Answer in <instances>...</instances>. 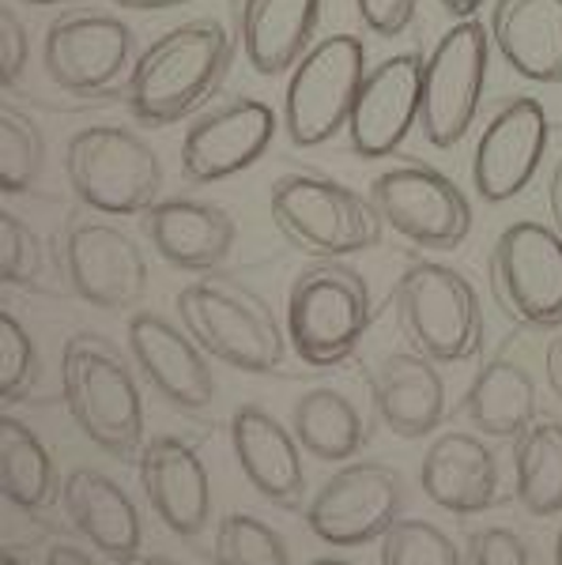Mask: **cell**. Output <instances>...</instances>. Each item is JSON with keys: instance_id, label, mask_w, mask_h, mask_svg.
Returning <instances> with one entry per match:
<instances>
[{"instance_id": "cell-26", "label": "cell", "mask_w": 562, "mask_h": 565, "mask_svg": "<svg viewBox=\"0 0 562 565\" xmlns=\"http://www.w3.org/2000/svg\"><path fill=\"white\" fill-rule=\"evenodd\" d=\"M321 0H246L242 4V57L257 76H284L310 53Z\"/></svg>"}, {"instance_id": "cell-31", "label": "cell", "mask_w": 562, "mask_h": 565, "mask_svg": "<svg viewBox=\"0 0 562 565\" xmlns=\"http://www.w3.org/2000/svg\"><path fill=\"white\" fill-rule=\"evenodd\" d=\"M65 279V260H50V249L15 212H0V279L34 295H50V279Z\"/></svg>"}, {"instance_id": "cell-47", "label": "cell", "mask_w": 562, "mask_h": 565, "mask_svg": "<svg viewBox=\"0 0 562 565\" xmlns=\"http://www.w3.org/2000/svg\"><path fill=\"white\" fill-rule=\"evenodd\" d=\"M0 565H23V562L15 554H0Z\"/></svg>"}, {"instance_id": "cell-15", "label": "cell", "mask_w": 562, "mask_h": 565, "mask_svg": "<svg viewBox=\"0 0 562 565\" xmlns=\"http://www.w3.org/2000/svg\"><path fill=\"white\" fill-rule=\"evenodd\" d=\"M551 143V117L537 98H510L487 117L473 151V189L484 204L518 200L537 181Z\"/></svg>"}, {"instance_id": "cell-1", "label": "cell", "mask_w": 562, "mask_h": 565, "mask_svg": "<svg viewBox=\"0 0 562 565\" xmlns=\"http://www.w3.org/2000/svg\"><path fill=\"white\" fill-rule=\"evenodd\" d=\"M234 65V39L220 20H185L136 57L125 98L136 121L162 129L193 117L223 87Z\"/></svg>"}, {"instance_id": "cell-13", "label": "cell", "mask_w": 562, "mask_h": 565, "mask_svg": "<svg viewBox=\"0 0 562 565\" xmlns=\"http://www.w3.org/2000/svg\"><path fill=\"white\" fill-rule=\"evenodd\" d=\"M404 479L385 463H348L306 505V527L329 546L374 543L401 521Z\"/></svg>"}, {"instance_id": "cell-39", "label": "cell", "mask_w": 562, "mask_h": 565, "mask_svg": "<svg viewBox=\"0 0 562 565\" xmlns=\"http://www.w3.org/2000/svg\"><path fill=\"white\" fill-rule=\"evenodd\" d=\"M45 565H98V562L91 558L87 551H79V546L53 543L50 551H45Z\"/></svg>"}, {"instance_id": "cell-14", "label": "cell", "mask_w": 562, "mask_h": 565, "mask_svg": "<svg viewBox=\"0 0 562 565\" xmlns=\"http://www.w3.org/2000/svg\"><path fill=\"white\" fill-rule=\"evenodd\" d=\"M61 260L68 290L95 309H132L148 295V257L106 218H72L61 238Z\"/></svg>"}, {"instance_id": "cell-32", "label": "cell", "mask_w": 562, "mask_h": 565, "mask_svg": "<svg viewBox=\"0 0 562 565\" xmlns=\"http://www.w3.org/2000/svg\"><path fill=\"white\" fill-rule=\"evenodd\" d=\"M45 136L23 109L0 106V193H26L42 178Z\"/></svg>"}, {"instance_id": "cell-7", "label": "cell", "mask_w": 562, "mask_h": 565, "mask_svg": "<svg viewBox=\"0 0 562 565\" xmlns=\"http://www.w3.org/2000/svg\"><path fill=\"white\" fill-rule=\"evenodd\" d=\"M65 178L79 204L98 215H144L162 193L156 148L121 125H91L72 136Z\"/></svg>"}, {"instance_id": "cell-40", "label": "cell", "mask_w": 562, "mask_h": 565, "mask_svg": "<svg viewBox=\"0 0 562 565\" xmlns=\"http://www.w3.org/2000/svg\"><path fill=\"white\" fill-rule=\"evenodd\" d=\"M442 8H446V15L453 23H460V20H476V12L487 4V0H438Z\"/></svg>"}, {"instance_id": "cell-9", "label": "cell", "mask_w": 562, "mask_h": 565, "mask_svg": "<svg viewBox=\"0 0 562 565\" xmlns=\"http://www.w3.org/2000/svg\"><path fill=\"white\" fill-rule=\"evenodd\" d=\"M491 31L479 20L453 23L423 65V114L420 129L431 148H457L473 132L484 106L487 72H491Z\"/></svg>"}, {"instance_id": "cell-24", "label": "cell", "mask_w": 562, "mask_h": 565, "mask_svg": "<svg viewBox=\"0 0 562 565\" xmlns=\"http://www.w3.org/2000/svg\"><path fill=\"white\" fill-rule=\"evenodd\" d=\"M420 487L446 513L476 516L498 501V460L484 437L449 430L423 457Z\"/></svg>"}, {"instance_id": "cell-25", "label": "cell", "mask_w": 562, "mask_h": 565, "mask_svg": "<svg viewBox=\"0 0 562 565\" xmlns=\"http://www.w3.org/2000/svg\"><path fill=\"white\" fill-rule=\"evenodd\" d=\"M491 45L529 84H562V0H495Z\"/></svg>"}, {"instance_id": "cell-44", "label": "cell", "mask_w": 562, "mask_h": 565, "mask_svg": "<svg viewBox=\"0 0 562 565\" xmlns=\"http://www.w3.org/2000/svg\"><path fill=\"white\" fill-rule=\"evenodd\" d=\"M136 565H181V562H174V558H162V554H151V558H140Z\"/></svg>"}, {"instance_id": "cell-21", "label": "cell", "mask_w": 562, "mask_h": 565, "mask_svg": "<svg viewBox=\"0 0 562 565\" xmlns=\"http://www.w3.org/2000/svg\"><path fill=\"white\" fill-rule=\"evenodd\" d=\"M140 223L151 249L181 271H215L231 257L238 238V226L226 215V207L189 196L159 200L140 215Z\"/></svg>"}, {"instance_id": "cell-12", "label": "cell", "mask_w": 562, "mask_h": 565, "mask_svg": "<svg viewBox=\"0 0 562 565\" xmlns=\"http://www.w3.org/2000/svg\"><path fill=\"white\" fill-rule=\"evenodd\" d=\"M136 34L114 12L72 8L45 26V76L68 95H98L132 72Z\"/></svg>"}, {"instance_id": "cell-5", "label": "cell", "mask_w": 562, "mask_h": 565, "mask_svg": "<svg viewBox=\"0 0 562 565\" xmlns=\"http://www.w3.org/2000/svg\"><path fill=\"white\" fill-rule=\"evenodd\" d=\"M374 321L370 282L343 260H317L303 268L287 290V340L298 362L332 370L359 351Z\"/></svg>"}, {"instance_id": "cell-11", "label": "cell", "mask_w": 562, "mask_h": 565, "mask_svg": "<svg viewBox=\"0 0 562 565\" xmlns=\"http://www.w3.org/2000/svg\"><path fill=\"white\" fill-rule=\"evenodd\" d=\"M370 200L393 234L423 249H457L473 234L465 189L423 162L389 167L370 181Z\"/></svg>"}, {"instance_id": "cell-28", "label": "cell", "mask_w": 562, "mask_h": 565, "mask_svg": "<svg viewBox=\"0 0 562 565\" xmlns=\"http://www.w3.org/2000/svg\"><path fill=\"white\" fill-rule=\"evenodd\" d=\"M0 494L23 513H42L61 498L57 468L42 437L20 418H0Z\"/></svg>"}, {"instance_id": "cell-19", "label": "cell", "mask_w": 562, "mask_h": 565, "mask_svg": "<svg viewBox=\"0 0 562 565\" xmlns=\"http://www.w3.org/2000/svg\"><path fill=\"white\" fill-rule=\"evenodd\" d=\"M136 468L151 513L174 535L197 540L212 524V479L193 445L181 437H151Z\"/></svg>"}, {"instance_id": "cell-23", "label": "cell", "mask_w": 562, "mask_h": 565, "mask_svg": "<svg viewBox=\"0 0 562 565\" xmlns=\"http://www.w3.org/2000/svg\"><path fill=\"white\" fill-rule=\"evenodd\" d=\"M61 505L68 524L117 565H136L144 546L140 513L121 487L95 468H76L61 482Z\"/></svg>"}, {"instance_id": "cell-30", "label": "cell", "mask_w": 562, "mask_h": 565, "mask_svg": "<svg viewBox=\"0 0 562 565\" xmlns=\"http://www.w3.org/2000/svg\"><path fill=\"white\" fill-rule=\"evenodd\" d=\"M513 498L529 516L562 513V423L537 418L513 441Z\"/></svg>"}, {"instance_id": "cell-41", "label": "cell", "mask_w": 562, "mask_h": 565, "mask_svg": "<svg viewBox=\"0 0 562 565\" xmlns=\"http://www.w3.org/2000/svg\"><path fill=\"white\" fill-rule=\"evenodd\" d=\"M117 8H129V12H167V8L189 4V0H110Z\"/></svg>"}, {"instance_id": "cell-10", "label": "cell", "mask_w": 562, "mask_h": 565, "mask_svg": "<svg viewBox=\"0 0 562 565\" xmlns=\"http://www.w3.org/2000/svg\"><path fill=\"white\" fill-rule=\"evenodd\" d=\"M491 290L513 324L562 328V234L532 218L506 226L491 249Z\"/></svg>"}, {"instance_id": "cell-2", "label": "cell", "mask_w": 562, "mask_h": 565, "mask_svg": "<svg viewBox=\"0 0 562 565\" xmlns=\"http://www.w3.org/2000/svg\"><path fill=\"white\" fill-rule=\"evenodd\" d=\"M61 399L91 445L114 460H140L144 396L117 343L98 332H76L61 351Z\"/></svg>"}, {"instance_id": "cell-8", "label": "cell", "mask_w": 562, "mask_h": 565, "mask_svg": "<svg viewBox=\"0 0 562 565\" xmlns=\"http://www.w3.org/2000/svg\"><path fill=\"white\" fill-rule=\"evenodd\" d=\"M367 45L359 34L317 39L291 68L284 90V129L295 148H321L348 132L356 95L367 79Z\"/></svg>"}, {"instance_id": "cell-43", "label": "cell", "mask_w": 562, "mask_h": 565, "mask_svg": "<svg viewBox=\"0 0 562 565\" xmlns=\"http://www.w3.org/2000/svg\"><path fill=\"white\" fill-rule=\"evenodd\" d=\"M548 373H551V385H555V392L562 396V335L551 343V351H548Z\"/></svg>"}, {"instance_id": "cell-48", "label": "cell", "mask_w": 562, "mask_h": 565, "mask_svg": "<svg viewBox=\"0 0 562 565\" xmlns=\"http://www.w3.org/2000/svg\"><path fill=\"white\" fill-rule=\"evenodd\" d=\"M555 565H562V527H559V540H555Z\"/></svg>"}, {"instance_id": "cell-20", "label": "cell", "mask_w": 562, "mask_h": 565, "mask_svg": "<svg viewBox=\"0 0 562 565\" xmlns=\"http://www.w3.org/2000/svg\"><path fill=\"white\" fill-rule=\"evenodd\" d=\"M231 445L242 476L261 498L279 509H298L306 498L303 445L276 415L257 404H242L231 415Z\"/></svg>"}, {"instance_id": "cell-33", "label": "cell", "mask_w": 562, "mask_h": 565, "mask_svg": "<svg viewBox=\"0 0 562 565\" xmlns=\"http://www.w3.org/2000/svg\"><path fill=\"white\" fill-rule=\"evenodd\" d=\"M215 565H295L284 535L250 513H226L215 527Z\"/></svg>"}, {"instance_id": "cell-18", "label": "cell", "mask_w": 562, "mask_h": 565, "mask_svg": "<svg viewBox=\"0 0 562 565\" xmlns=\"http://www.w3.org/2000/svg\"><path fill=\"white\" fill-rule=\"evenodd\" d=\"M129 354L151 388L178 412H204L215 399V377L208 351L185 328L159 313L129 317Z\"/></svg>"}, {"instance_id": "cell-22", "label": "cell", "mask_w": 562, "mask_h": 565, "mask_svg": "<svg viewBox=\"0 0 562 565\" xmlns=\"http://www.w3.org/2000/svg\"><path fill=\"white\" fill-rule=\"evenodd\" d=\"M370 399L389 434L420 441L446 418V381L438 362L420 351H393L370 373Z\"/></svg>"}, {"instance_id": "cell-36", "label": "cell", "mask_w": 562, "mask_h": 565, "mask_svg": "<svg viewBox=\"0 0 562 565\" xmlns=\"http://www.w3.org/2000/svg\"><path fill=\"white\" fill-rule=\"evenodd\" d=\"M465 565H532V554L510 527H484L468 535Z\"/></svg>"}, {"instance_id": "cell-34", "label": "cell", "mask_w": 562, "mask_h": 565, "mask_svg": "<svg viewBox=\"0 0 562 565\" xmlns=\"http://www.w3.org/2000/svg\"><path fill=\"white\" fill-rule=\"evenodd\" d=\"M382 565H465L457 543L431 521L401 516L382 535Z\"/></svg>"}, {"instance_id": "cell-4", "label": "cell", "mask_w": 562, "mask_h": 565, "mask_svg": "<svg viewBox=\"0 0 562 565\" xmlns=\"http://www.w3.org/2000/svg\"><path fill=\"white\" fill-rule=\"evenodd\" d=\"M272 223L279 226L298 253H310L317 260H343L382 245L385 218L378 215L374 200L340 185L337 178L298 174L276 178L268 193Z\"/></svg>"}, {"instance_id": "cell-35", "label": "cell", "mask_w": 562, "mask_h": 565, "mask_svg": "<svg viewBox=\"0 0 562 565\" xmlns=\"http://www.w3.org/2000/svg\"><path fill=\"white\" fill-rule=\"evenodd\" d=\"M39 381V348L12 313H0V399L15 404Z\"/></svg>"}, {"instance_id": "cell-38", "label": "cell", "mask_w": 562, "mask_h": 565, "mask_svg": "<svg viewBox=\"0 0 562 565\" xmlns=\"http://www.w3.org/2000/svg\"><path fill=\"white\" fill-rule=\"evenodd\" d=\"M26 61H31V39H26L20 15L12 8H0V84L15 87Z\"/></svg>"}, {"instance_id": "cell-6", "label": "cell", "mask_w": 562, "mask_h": 565, "mask_svg": "<svg viewBox=\"0 0 562 565\" xmlns=\"http://www.w3.org/2000/svg\"><path fill=\"white\" fill-rule=\"evenodd\" d=\"M393 309L412 351L438 366L476 359L484 348V306L465 271L438 260H412L396 279Z\"/></svg>"}, {"instance_id": "cell-42", "label": "cell", "mask_w": 562, "mask_h": 565, "mask_svg": "<svg viewBox=\"0 0 562 565\" xmlns=\"http://www.w3.org/2000/svg\"><path fill=\"white\" fill-rule=\"evenodd\" d=\"M551 215H555V231L562 234V159L555 162V174H551Z\"/></svg>"}, {"instance_id": "cell-46", "label": "cell", "mask_w": 562, "mask_h": 565, "mask_svg": "<svg viewBox=\"0 0 562 565\" xmlns=\"http://www.w3.org/2000/svg\"><path fill=\"white\" fill-rule=\"evenodd\" d=\"M23 4H31V8H53V4H65V0H23Z\"/></svg>"}, {"instance_id": "cell-27", "label": "cell", "mask_w": 562, "mask_h": 565, "mask_svg": "<svg viewBox=\"0 0 562 565\" xmlns=\"http://www.w3.org/2000/svg\"><path fill=\"white\" fill-rule=\"evenodd\" d=\"M460 412L484 437L518 441L540 418V388L537 377L513 359H491L468 385Z\"/></svg>"}, {"instance_id": "cell-45", "label": "cell", "mask_w": 562, "mask_h": 565, "mask_svg": "<svg viewBox=\"0 0 562 565\" xmlns=\"http://www.w3.org/2000/svg\"><path fill=\"white\" fill-rule=\"evenodd\" d=\"M310 565H356V562H348V558H314Z\"/></svg>"}, {"instance_id": "cell-17", "label": "cell", "mask_w": 562, "mask_h": 565, "mask_svg": "<svg viewBox=\"0 0 562 565\" xmlns=\"http://www.w3.org/2000/svg\"><path fill=\"white\" fill-rule=\"evenodd\" d=\"M423 65L427 57L420 53H393L367 72L348 117V143L359 159H389L420 129Z\"/></svg>"}, {"instance_id": "cell-29", "label": "cell", "mask_w": 562, "mask_h": 565, "mask_svg": "<svg viewBox=\"0 0 562 565\" xmlns=\"http://www.w3.org/2000/svg\"><path fill=\"white\" fill-rule=\"evenodd\" d=\"M291 430L303 452H310L321 463H348L367 445L359 407L337 388H310L306 396H298Z\"/></svg>"}, {"instance_id": "cell-3", "label": "cell", "mask_w": 562, "mask_h": 565, "mask_svg": "<svg viewBox=\"0 0 562 565\" xmlns=\"http://www.w3.org/2000/svg\"><path fill=\"white\" fill-rule=\"evenodd\" d=\"M181 328L208 351V359L242 373H276L287 359V332L257 290L208 271L178 290Z\"/></svg>"}, {"instance_id": "cell-37", "label": "cell", "mask_w": 562, "mask_h": 565, "mask_svg": "<svg viewBox=\"0 0 562 565\" xmlns=\"http://www.w3.org/2000/svg\"><path fill=\"white\" fill-rule=\"evenodd\" d=\"M420 0H356V12L362 26L378 39H396L404 34L415 20Z\"/></svg>"}, {"instance_id": "cell-16", "label": "cell", "mask_w": 562, "mask_h": 565, "mask_svg": "<svg viewBox=\"0 0 562 565\" xmlns=\"http://www.w3.org/2000/svg\"><path fill=\"white\" fill-rule=\"evenodd\" d=\"M279 117L261 98H231L208 109L181 136V174L193 185H220L261 162L279 132Z\"/></svg>"}]
</instances>
